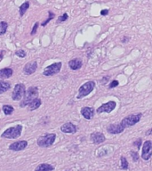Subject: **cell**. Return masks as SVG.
Returning a JSON list of instances; mask_svg holds the SVG:
<instances>
[{"instance_id":"d6986e66","label":"cell","mask_w":152,"mask_h":171,"mask_svg":"<svg viewBox=\"0 0 152 171\" xmlns=\"http://www.w3.org/2000/svg\"><path fill=\"white\" fill-rule=\"evenodd\" d=\"M54 169L53 166H52L51 164L48 163H42L40 165H38L35 171H53Z\"/></svg>"},{"instance_id":"52a82bcc","label":"cell","mask_w":152,"mask_h":171,"mask_svg":"<svg viewBox=\"0 0 152 171\" xmlns=\"http://www.w3.org/2000/svg\"><path fill=\"white\" fill-rule=\"evenodd\" d=\"M61 66H62V63L60 62H54V63H53V64H51V65L44 69L43 75L45 76V77L53 76V75L59 73L60 71Z\"/></svg>"},{"instance_id":"9c48e42d","label":"cell","mask_w":152,"mask_h":171,"mask_svg":"<svg viewBox=\"0 0 152 171\" xmlns=\"http://www.w3.org/2000/svg\"><path fill=\"white\" fill-rule=\"evenodd\" d=\"M116 107H117V103L114 102V101H110V102H108V103H103L102 105H101V106L96 110V112H97L98 114L102 113V112L110 113Z\"/></svg>"},{"instance_id":"f1b7e54d","label":"cell","mask_w":152,"mask_h":171,"mask_svg":"<svg viewBox=\"0 0 152 171\" xmlns=\"http://www.w3.org/2000/svg\"><path fill=\"white\" fill-rule=\"evenodd\" d=\"M134 145L137 149H140V147L142 145V139L139 138V139L135 140L134 142Z\"/></svg>"},{"instance_id":"7402d4cb","label":"cell","mask_w":152,"mask_h":171,"mask_svg":"<svg viewBox=\"0 0 152 171\" xmlns=\"http://www.w3.org/2000/svg\"><path fill=\"white\" fill-rule=\"evenodd\" d=\"M29 7V3L28 1L24 2L21 6H20V9H19V13H20V15L21 16H23L25 14V13L27 12V10Z\"/></svg>"},{"instance_id":"5b68a950","label":"cell","mask_w":152,"mask_h":171,"mask_svg":"<svg viewBox=\"0 0 152 171\" xmlns=\"http://www.w3.org/2000/svg\"><path fill=\"white\" fill-rule=\"evenodd\" d=\"M95 87V82L94 81H87L84 84L81 86L78 89V94L76 95L77 99H81L84 96L88 95L90 93H92Z\"/></svg>"},{"instance_id":"4316f807","label":"cell","mask_w":152,"mask_h":171,"mask_svg":"<svg viewBox=\"0 0 152 171\" xmlns=\"http://www.w3.org/2000/svg\"><path fill=\"white\" fill-rule=\"evenodd\" d=\"M68 14H63L62 15H60L58 17L57 19V23H60V22H66L68 20Z\"/></svg>"},{"instance_id":"8992f818","label":"cell","mask_w":152,"mask_h":171,"mask_svg":"<svg viewBox=\"0 0 152 171\" xmlns=\"http://www.w3.org/2000/svg\"><path fill=\"white\" fill-rule=\"evenodd\" d=\"M26 92V87L24 84L22 83H18L14 86V91L12 93V99L14 101H21Z\"/></svg>"},{"instance_id":"484cf974","label":"cell","mask_w":152,"mask_h":171,"mask_svg":"<svg viewBox=\"0 0 152 171\" xmlns=\"http://www.w3.org/2000/svg\"><path fill=\"white\" fill-rule=\"evenodd\" d=\"M15 55L18 56V57H20V58H25L26 55H27V53L24 50H22V49H19V50H17L15 52Z\"/></svg>"},{"instance_id":"7c38bea8","label":"cell","mask_w":152,"mask_h":171,"mask_svg":"<svg viewBox=\"0 0 152 171\" xmlns=\"http://www.w3.org/2000/svg\"><path fill=\"white\" fill-rule=\"evenodd\" d=\"M37 69V62L36 61H31L28 63H26L23 67V73L25 75H31L35 73V71Z\"/></svg>"},{"instance_id":"9a60e30c","label":"cell","mask_w":152,"mask_h":171,"mask_svg":"<svg viewBox=\"0 0 152 171\" xmlns=\"http://www.w3.org/2000/svg\"><path fill=\"white\" fill-rule=\"evenodd\" d=\"M81 115L85 120H92L93 115H94V109L93 107L84 106L81 109Z\"/></svg>"},{"instance_id":"4dcf8cb0","label":"cell","mask_w":152,"mask_h":171,"mask_svg":"<svg viewBox=\"0 0 152 171\" xmlns=\"http://www.w3.org/2000/svg\"><path fill=\"white\" fill-rule=\"evenodd\" d=\"M37 28H38V22H36L35 25L33 26V28H32V30H31L30 34L31 35L36 34V33H37Z\"/></svg>"},{"instance_id":"5bb4252c","label":"cell","mask_w":152,"mask_h":171,"mask_svg":"<svg viewBox=\"0 0 152 171\" xmlns=\"http://www.w3.org/2000/svg\"><path fill=\"white\" fill-rule=\"evenodd\" d=\"M124 130H125V128L122 127L121 124H111L110 126H108V128H107V131L112 135L121 134Z\"/></svg>"},{"instance_id":"44dd1931","label":"cell","mask_w":152,"mask_h":171,"mask_svg":"<svg viewBox=\"0 0 152 171\" xmlns=\"http://www.w3.org/2000/svg\"><path fill=\"white\" fill-rule=\"evenodd\" d=\"M2 110H3L4 113H5L6 116H10V115H12V113L14 111V108L12 105L5 104V105H3V107H2Z\"/></svg>"},{"instance_id":"ba28073f","label":"cell","mask_w":152,"mask_h":171,"mask_svg":"<svg viewBox=\"0 0 152 171\" xmlns=\"http://www.w3.org/2000/svg\"><path fill=\"white\" fill-rule=\"evenodd\" d=\"M152 156V142L148 140L145 141L142 146V158L144 161H149Z\"/></svg>"},{"instance_id":"ac0fdd59","label":"cell","mask_w":152,"mask_h":171,"mask_svg":"<svg viewBox=\"0 0 152 171\" xmlns=\"http://www.w3.org/2000/svg\"><path fill=\"white\" fill-rule=\"evenodd\" d=\"M14 70L11 68H4L0 70V78H9L13 76Z\"/></svg>"},{"instance_id":"30bf717a","label":"cell","mask_w":152,"mask_h":171,"mask_svg":"<svg viewBox=\"0 0 152 171\" xmlns=\"http://www.w3.org/2000/svg\"><path fill=\"white\" fill-rule=\"evenodd\" d=\"M27 147H28V142L25 140H21L11 144L9 145V150L14 152H20V151H23Z\"/></svg>"},{"instance_id":"277c9868","label":"cell","mask_w":152,"mask_h":171,"mask_svg":"<svg viewBox=\"0 0 152 171\" xmlns=\"http://www.w3.org/2000/svg\"><path fill=\"white\" fill-rule=\"evenodd\" d=\"M142 116V113H136V114L129 115V116H127V117L124 118L123 120H121L120 124L122 125V127L124 128L133 127V126H134L135 124H137L141 120Z\"/></svg>"},{"instance_id":"83f0119b","label":"cell","mask_w":152,"mask_h":171,"mask_svg":"<svg viewBox=\"0 0 152 171\" xmlns=\"http://www.w3.org/2000/svg\"><path fill=\"white\" fill-rule=\"evenodd\" d=\"M131 155H132V157H133V161L136 162V161H138V160H139V154H138V152H131Z\"/></svg>"},{"instance_id":"8fae6325","label":"cell","mask_w":152,"mask_h":171,"mask_svg":"<svg viewBox=\"0 0 152 171\" xmlns=\"http://www.w3.org/2000/svg\"><path fill=\"white\" fill-rule=\"evenodd\" d=\"M60 131L65 134H75L77 131V128L72 122H66L60 127Z\"/></svg>"},{"instance_id":"2e32d148","label":"cell","mask_w":152,"mask_h":171,"mask_svg":"<svg viewBox=\"0 0 152 171\" xmlns=\"http://www.w3.org/2000/svg\"><path fill=\"white\" fill-rule=\"evenodd\" d=\"M68 67L71 69L72 70H77L82 67V61L78 58L72 59L68 62Z\"/></svg>"},{"instance_id":"6da1fadb","label":"cell","mask_w":152,"mask_h":171,"mask_svg":"<svg viewBox=\"0 0 152 171\" xmlns=\"http://www.w3.org/2000/svg\"><path fill=\"white\" fill-rule=\"evenodd\" d=\"M37 96H38V88L37 86H29L28 89H26L25 94L23 96V99L20 103V106L21 108L28 106L34 99L37 98Z\"/></svg>"},{"instance_id":"1f68e13d","label":"cell","mask_w":152,"mask_h":171,"mask_svg":"<svg viewBox=\"0 0 152 171\" xmlns=\"http://www.w3.org/2000/svg\"><path fill=\"white\" fill-rule=\"evenodd\" d=\"M108 14H109V9H103V10H101V15H103V16L108 15Z\"/></svg>"},{"instance_id":"cb8c5ba5","label":"cell","mask_w":152,"mask_h":171,"mask_svg":"<svg viewBox=\"0 0 152 171\" xmlns=\"http://www.w3.org/2000/svg\"><path fill=\"white\" fill-rule=\"evenodd\" d=\"M120 161H121V168L124 169V170H127L128 169V167H129V165H128V161H127V160L125 158V157H121V159H120Z\"/></svg>"},{"instance_id":"4fadbf2b","label":"cell","mask_w":152,"mask_h":171,"mask_svg":"<svg viewBox=\"0 0 152 171\" xmlns=\"http://www.w3.org/2000/svg\"><path fill=\"white\" fill-rule=\"evenodd\" d=\"M90 139H91V141L93 142V144H95V145H100L101 143L105 142L106 137H105V136H104L102 133H100V132H93V133L91 134Z\"/></svg>"},{"instance_id":"836d02e7","label":"cell","mask_w":152,"mask_h":171,"mask_svg":"<svg viewBox=\"0 0 152 171\" xmlns=\"http://www.w3.org/2000/svg\"><path fill=\"white\" fill-rule=\"evenodd\" d=\"M152 135V128H150L147 132H146V136H151Z\"/></svg>"},{"instance_id":"d6a6232c","label":"cell","mask_w":152,"mask_h":171,"mask_svg":"<svg viewBox=\"0 0 152 171\" xmlns=\"http://www.w3.org/2000/svg\"><path fill=\"white\" fill-rule=\"evenodd\" d=\"M129 39H130V38H129L128 37H124V38H122V42H123V43H127L128 41H129Z\"/></svg>"},{"instance_id":"ffe728a7","label":"cell","mask_w":152,"mask_h":171,"mask_svg":"<svg viewBox=\"0 0 152 171\" xmlns=\"http://www.w3.org/2000/svg\"><path fill=\"white\" fill-rule=\"evenodd\" d=\"M11 88V83L8 81L0 80V94L6 93Z\"/></svg>"},{"instance_id":"d4e9b609","label":"cell","mask_w":152,"mask_h":171,"mask_svg":"<svg viewBox=\"0 0 152 171\" xmlns=\"http://www.w3.org/2000/svg\"><path fill=\"white\" fill-rule=\"evenodd\" d=\"M48 14H49L48 18H47V19H46V20H45V21L44 22H42V23H41V26H43V27H45V26L46 25V24H47V23H48V22H49L50 21H52V20H53V18L55 17V14H53V12H51V11H49V12H48Z\"/></svg>"},{"instance_id":"603a6c76","label":"cell","mask_w":152,"mask_h":171,"mask_svg":"<svg viewBox=\"0 0 152 171\" xmlns=\"http://www.w3.org/2000/svg\"><path fill=\"white\" fill-rule=\"evenodd\" d=\"M8 24L6 22H0V36H3L7 31Z\"/></svg>"},{"instance_id":"7a4b0ae2","label":"cell","mask_w":152,"mask_h":171,"mask_svg":"<svg viewBox=\"0 0 152 171\" xmlns=\"http://www.w3.org/2000/svg\"><path fill=\"white\" fill-rule=\"evenodd\" d=\"M56 139V135L53 133L51 134H45L43 135L41 137H39L37 140V144L39 147L42 148H48L53 145V143L55 142Z\"/></svg>"},{"instance_id":"3957f363","label":"cell","mask_w":152,"mask_h":171,"mask_svg":"<svg viewBox=\"0 0 152 171\" xmlns=\"http://www.w3.org/2000/svg\"><path fill=\"white\" fill-rule=\"evenodd\" d=\"M22 132V126L21 125H16L15 127H11L5 130L1 137L6 139H16L21 135Z\"/></svg>"},{"instance_id":"e0dca14e","label":"cell","mask_w":152,"mask_h":171,"mask_svg":"<svg viewBox=\"0 0 152 171\" xmlns=\"http://www.w3.org/2000/svg\"><path fill=\"white\" fill-rule=\"evenodd\" d=\"M41 104H42L41 99L36 98V99H34L31 103H29V104L28 105V107H29V111H35V110H37V109L41 106Z\"/></svg>"},{"instance_id":"f546056e","label":"cell","mask_w":152,"mask_h":171,"mask_svg":"<svg viewBox=\"0 0 152 171\" xmlns=\"http://www.w3.org/2000/svg\"><path fill=\"white\" fill-rule=\"evenodd\" d=\"M118 85H119V83H118V80H113V81H112V82H111V83L110 84V86H109V88L111 89V88L117 87Z\"/></svg>"}]
</instances>
